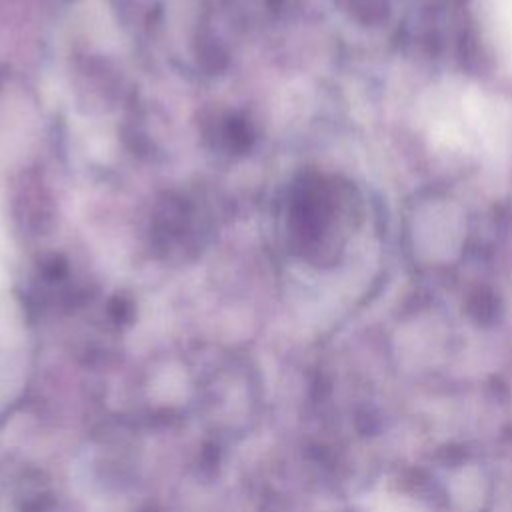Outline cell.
Returning a JSON list of instances; mask_svg holds the SVG:
<instances>
[{
  "mask_svg": "<svg viewBox=\"0 0 512 512\" xmlns=\"http://www.w3.org/2000/svg\"><path fill=\"white\" fill-rule=\"evenodd\" d=\"M502 2V14H504V24L508 28V34L512 38V0H500ZM512 42V40H510Z\"/></svg>",
  "mask_w": 512,
  "mask_h": 512,
  "instance_id": "1",
  "label": "cell"
}]
</instances>
